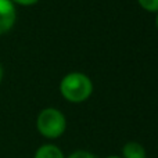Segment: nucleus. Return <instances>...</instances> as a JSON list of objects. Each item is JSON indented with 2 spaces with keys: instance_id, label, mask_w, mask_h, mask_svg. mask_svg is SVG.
I'll return each instance as SVG.
<instances>
[{
  "instance_id": "1",
  "label": "nucleus",
  "mask_w": 158,
  "mask_h": 158,
  "mask_svg": "<svg viewBox=\"0 0 158 158\" xmlns=\"http://www.w3.org/2000/svg\"><path fill=\"white\" fill-rule=\"evenodd\" d=\"M60 93L69 103H83L93 93V83L83 72H69L61 79Z\"/></svg>"
},
{
  "instance_id": "11",
  "label": "nucleus",
  "mask_w": 158,
  "mask_h": 158,
  "mask_svg": "<svg viewBox=\"0 0 158 158\" xmlns=\"http://www.w3.org/2000/svg\"><path fill=\"white\" fill-rule=\"evenodd\" d=\"M107 158H122V157H118V156H110V157H107Z\"/></svg>"
},
{
  "instance_id": "7",
  "label": "nucleus",
  "mask_w": 158,
  "mask_h": 158,
  "mask_svg": "<svg viewBox=\"0 0 158 158\" xmlns=\"http://www.w3.org/2000/svg\"><path fill=\"white\" fill-rule=\"evenodd\" d=\"M68 158H97L96 156H93L92 153H89V151H75V153H72L71 156H69Z\"/></svg>"
},
{
  "instance_id": "10",
  "label": "nucleus",
  "mask_w": 158,
  "mask_h": 158,
  "mask_svg": "<svg viewBox=\"0 0 158 158\" xmlns=\"http://www.w3.org/2000/svg\"><path fill=\"white\" fill-rule=\"evenodd\" d=\"M157 15H156V25H157V29H158V11H157Z\"/></svg>"
},
{
  "instance_id": "8",
  "label": "nucleus",
  "mask_w": 158,
  "mask_h": 158,
  "mask_svg": "<svg viewBox=\"0 0 158 158\" xmlns=\"http://www.w3.org/2000/svg\"><path fill=\"white\" fill-rule=\"evenodd\" d=\"M14 4H19V6H33L39 2V0H11Z\"/></svg>"
},
{
  "instance_id": "3",
  "label": "nucleus",
  "mask_w": 158,
  "mask_h": 158,
  "mask_svg": "<svg viewBox=\"0 0 158 158\" xmlns=\"http://www.w3.org/2000/svg\"><path fill=\"white\" fill-rule=\"evenodd\" d=\"M17 21L15 4L11 0H0V35L13 29Z\"/></svg>"
},
{
  "instance_id": "5",
  "label": "nucleus",
  "mask_w": 158,
  "mask_h": 158,
  "mask_svg": "<svg viewBox=\"0 0 158 158\" xmlns=\"http://www.w3.org/2000/svg\"><path fill=\"white\" fill-rule=\"evenodd\" d=\"M35 158H65L64 153L54 144H44L35 153Z\"/></svg>"
},
{
  "instance_id": "6",
  "label": "nucleus",
  "mask_w": 158,
  "mask_h": 158,
  "mask_svg": "<svg viewBox=\"0 0 158 158\" xmlns=\"http://www.w3.org/2000/svg\"><path fill=\"white\" fill-rule=\"evenodd\" d=\"M140 7L148 13H157L158 11V0H137Z\"/></svg>"
},
{
  "instance_id": "4",
  "label": "nucleus",
  "mask_w": 158,
  "mask_h": 158,
  "mask_svg": "<svg viewBox=\"0 0 158 158\" xmlns=\"http://www.w3.org/2000/svg\"><path fill=\"white\" fill-rule=\"evenodd\" d=\"M146 150L136 142H129L122 148V158H146Z\"/></svg>"
},
{
  "instance_id": "2",
  "label": "nucleus",
  "mask_w": 158,
  "mask_h": 158,
  "mask_svg": "<svg viewBox=\"0 0 158 158\" xmlns=\"http://www.w3.org/2000/svg\"><path fill=\"white\" fill-rule=\"evenodd\" d=\"M36 128L46 139H57L65 132L67 119L57 108H44L38 115Z\"/></svg>"
},
{
  "instance_id": "9",
  "label": "nucleus",
  "mask_w": 158,
  "mask_h": 158,
  "mask_svg": "<svg viewBox=\"0 0 158 158\" xmlns=\"http://www.w3.org/2000/svg\"><path fill=\"white\" fill-rule=\"evenodd\" d=\"M3 67H2V64H0V83H2V79H3Z\"/></svg>"
}]
</instances>
